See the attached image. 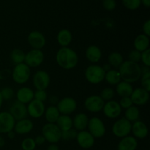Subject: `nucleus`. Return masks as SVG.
Segmentation results:
<instances>
[{
	"label": "nucleus",
	"instance_id": "nucleus-23",
	"mask_svg": "<svg viewBox=\"0 0 150 150\" xmlns=\"http://www.w3.org/2000/svg\"><path fill=\"white\" fill-rule=\"evenodd\" d=\"M138 146V142L133 136H127L122 138L117 146V150H136Z\"/></svg>",
	"mask_w": 150,
	"mask_h": 150
},
{
	"label": "nucleus",
	"instance_id": "nucleus-34",
	"mask_svg": "<svg viewBox=\"0 0 150 150\" xmlns=\"http://www.w3.org/2000/svg\"><path fill=\"white\" fill-rule=\"evenodd\" d=\"M114 95H115V92H114V90L112 88L105 87L101 91L100 97L104 101H110L112 100Z\"/></svg>",
	"mask_w": 150,
	"mask_h": 150
},
{
	"label": "nucleus",
	"instance_id": "nucleus-9",
	"mask_svg": "<svg viewBox=\"0 0 150 150\" xmlns=\"http://www.w3.org/2000/svg\"><path fill=\"white\" fill-rule=\"evenodd\" d=\"M57 107L60 114L69 116L76 110L77 103L74 98L71 97H65L59 100Z\"/></svg>",
	"mask_w": 150,
	"mask_h": 150
},
{
	"label": "nucleus",
	"instance_id": "nucleus-45",
	"mask_svg": "<svg viewBox=\"0 0 150 150\" xmlns=\"http://www.w3.org/2000/svg\"><path fill=\"white\" fill-rule=\"evenodd\" d=\"M142 29H143V32L144 35H146V36L149 37L150 36V20H147L144 23L143 26H142Z\"/></svg>",
	"mask_w": 150,
	"mask_h": 150
},
{
	"label": "nucleus",
	"instance_id": "nucleus-48",
	"mask_svg": "<svg viewBox=\"0 0 150 150\" xmlns=\"http://www.w3.org/2000/svg\"><path fill=\"white\" fill-rule=\"evenodd\" d=\"M141 71H142V74H146V73H150L149 67L144 66L143 67H141Z\"/></svg>",
	"mask_w": 150,
	"mask_h": 150
},
{
	"label": "nucleus",
	"instance_id": "nucleus-29",
	"mask_svg": "<svg viewBox=\"0 0 150 150\" xmlns=\"http://www.w3.org/2000/svg\"><path fill=\"white\" fill-rule=\"evenodd\" d=\"M45 118L48 123H56L59 117L60 116V113L58 108L55 105H50L45 110Z\"/></svg>",
	"mask_w": 150,
	"mask_h": 150
},
{
	"label": "nucleus",
	"instance_id": "nucleus-10",
	"mask_svg": "<svg viewBox=\"0 0 150 150\" xmlns=\"http://www.w3.org/2000/svg\"><path fill=\"white\" fill-rule=\"evenodd\" d=\"M105 101L99 95H91L86 98L84 107L88 111L92 113L100 112L103 108Z\"/></svg>",
	"mask_w": 150,
	"mask_h": 150
},
{
	"label": "nucleus",
	"instance_id": "nucleus-28",
	"mask_svg": "<svg viewBox=\"0 0 150 150\" xmlns=\"http://www.w3.org/2000/svg\"><path fill=\"white\" fill-rule=\"evenodd\" d=\"M56 125L58 126L62 132L66 131L73 128V119L68 115H62L60 114L57 120Z\"/></svg>",
	"mask_w": 150,
	"mask_h": 150
},
{
	"label": "nucleus",
	"instance_id": "nucleus-4",
	"mask_svg": "<svg viewBox=\"0 0 150 150\" xmlns=\"http://www.w3.org/2000/svg\"><path fill=\"white\" fill-rule=\"evenodd\" d=\"M62 131L56 123H47L42 128V136L51 144H57L61 140Z\"/></svg>",
	"mask_w": 150,
	"mask_h": 150
},
{
	"label": "nucleus",
	"instance_id": "nucleus-42",
	"mask_svg": "<svg viewBox=\"0 0 150 150\" xmlns=\"http://www.w3.org/2000/svg\"><path fill=\"white\" fill-rule=\"evenodd\" d=\"M128 60L135 63H139L141 61V52L134 49L129 53Z\"/></svg>",
	"mask_w": 150,
	"mask_h": 150
},
{
	"label": "nucleus",
	"instance_id": "nucleus-12",
	"mask_svg": "<svg viewBox=\"0 0 150 150\" xmlns=\"http://www.w3.org/2000/svg\"><path fill=\"white\" fill-rule=\"evenodd\" d=\"M8 112L11 114L16 121L27 118L28 116L27 106L18 101H15L13 103L9 108Z\"/></svg>",
	"mask_w": 150,
	"mask_h": 150
},
{
	"label": "nucleus",
	"instance_id": "nucleus-24",
	"mask_svg": "<svg viewBox=\"0 0 150 150\" xmlns=\"http://www.w3.org/2000/svg\"><path fill=\"white\" fill-rule=\"evenodd\" d=\"M89 119L84 113H79L74 117L73 120V126L77 131L85 130L87 127Z\"/></svg>",
	"mask_w": 150,
	"mask_h": 150
},
{
	"label": "nucleus",
	"instance_id": "nucleus-31",
	"mask_svg": "<svg viewBox=\"0 0 150 150\" xmlns=\"http://www.w3.org/2000/svg\"><path fill=\"white\" fill-rule=\"evenodd\" d=\"M140 117V111L139 108L136 105H132L130 108H127L125 112V118L131 123L139 120Z\"/></svg>",
	"mask_w": 150,
	"mask_h": 150
},
{
	"label": "nucleus",
	"instance_id": "nucleus-19",
	"mask_svg": "<svg viewBox=\"0 0 150 150\" xmlns=\"http://www.w3.org/2000/svg\"><path fill=\"white\" fill-rule=\"evenodd\" d=\"M33 122L30 120L26 118L18 120V121H16L13 130L17 134L24 135L30 133L33 130Z\"/></svg>",
	"mask_w": 150,
	"mask_h": 150
},
{
	"label": "nucleus",
	"instance_id": "nucleus-56",
	"mask_svg": "<svg viewBox=\"0 0 150 150\" xmlns=\"http://www.w3.org/2000/svg\"><path fill=\"white\" fill-rule=\"evenodd\" d=\"M18 150H22V149H18Z\"/></svg>",
	"mask_w": 150,
	"mask_h": 150
},
{
	"label": "nucleus",
	"instance_id": "nucleus-22",
	"mask_svg": "<svg viewBox=\"0 0 150 150\" xmlns=\"http://www.w3.org/2000/svg\"><path fill=\"white\" fill-rule=\"evenodd\" d=\"M86 58L92 63H98L102 58V51L95 45H89L85 52Z\"/></svg>",
	"mask_w": 150,
	"mask_h": 150
},
{
	"label": "nucleus",
	"instance_id": "nucleus-36",
	"mask_svg": "<svg viewBox=\"0 0 150 150\" xmlns=\"http://www.w3.org/2000/svg\"><path fill=\"white\" fill-rule=\"evenodd\" d=\"M36 146L35 140L32 138H26L21 142L22 150H35Z\"/></svg>",
	"mask_w": 150,
	"mask_h": 150
},
{
	"label": "nucleus",
	"instance_id": "nucleus-51",
	"mask_svg": "<svg viewBox=\"0 0 150 150\" xmlns=\"http://www.w3.org/2000/svg\"><path fill=\"white\" fill-rule=\"evenodd\" d=\"M102 67H103V70L105 72V73H106V72H108V71H109L110 70H111V66L108 63H106V64H104V65Z\"/></svg>",
	"mask_w": 150,
	"mask_h": 150
},
{
	"label": "nucleus",
	"instance_id": "nucleus-39",
	"mask_svg": "<svg viewBox=\"0 0 150 150\" xmlns=\"http://www.w3.org/2000/svg\"><path fill=\"white\" fill-rule=\"evenodd\" d=\"M141 84L142 88L149 92L150 91V73L142 74L141 76Z\"/></svg>",
	"mask_w": 150,
	"mask_h": 150
},
{
	"label": "nucleus",
	"instance_id": "nucleus-15",
	"mask_svg": "<svg viewBox=\"0 0 150 150\" xmlns=\"http://www.w3.org/2000/svg\"><path fill=\"white\" fill-rule=\"evenodd\" d=\"M45 108L44 103L41 102V101L33 99L30 103H28V115H29L34 119H38L42 117L44 115V113H45Z\"/></svg>",
	"mask_w": 150,
	"mask_h": 150
},
{
	"label": "nucleus",
	"instance_id": "nucleus-8",
	"mask_svg": "<svg viewBox=\"0 0 150 150\" xmlns=\"http://www.w3.org/2000/svg\"><path fill=\"white\" fill-rule=\"evenodd\" d=\"M45 59L42 50L32 49L25 55L24 63L29 67H39L42 64Z\"/></svg>",
	"mask_w": 150,
	"mask_h": 150
},
{
	"label": "nucleus",
	"instance_id": "nucleus-54",
	"mask_svg": "<svg viewBox=\"0 0 150 150\" xmlns=\"http://www.w3.org/2000/svg\"><path fill=\"white\" fill-rule=\"evenodd\" d=\"M3 101H4V100H3L2 97H1V92H0V108H1V105H2Z\"/></svg>",
	"mask_w": 150,
	"mask_h": 150
},
{
	"label": "nucleus",
	"instance_id": "nucleus-47",
	"mask_svg": "<svg viewBox=\"0 0 150 150\" xmlns=\"http://www.w3.org/2000/svg\"><path fill=\"white\" fill-rule=\"evenodd\" d=\"M34 140H35V144H36V145H42L45 142V138H44L42 135H40V136H36V138H35Z\"/></svg>",
	"mask_w": 150,
	"mask_h": 150
},
{
	"label": "nucleus",
	"instance_id": "nucleus-27",
	"mask_svg": "<svg viewBox=\"0 0 150 150\" xmlns=\"http://www.w3.org/2000/svg\"><path fill=\"white\" fill-rule=\"evenodd\" d=\"M133 88L131 83L123 81H121L116 87V92H117V95L121 98L130 97L133 92Z\"/></svg>",
	"mask_w": 150,
	"mask_h": 150
},
{
	"label": "nucleus",
	"instance_id": "nucleus-26",
	"mask_svg": "<svg viewBox=\"0 0 150 150\" xmlns=\"http://www.w3.org/2000/svg\"><path fill=\"white\" fill-rule=\"evenodd\" d=\"M57 42L62 47H67L72 42L73 35L67 29H62L58 32L57 36Z\"/></svg>",
	"mask_w": 150,
	"mask_h": 150
},
{
	"label": "nucleus",
	"instance_id": "nucleus-55",
	"mask_svg": "<svg viewBox=\"0 0 150 150\" xmlns=\"http://www.w3.org/2000/svg\"><path fill=\"white\" fill-rule=\"evenodd\" d=\"M35 150H38V149H35Z\"/></svg>",
	"mask_w": 150,
	"mask_h": 150
},
{
	"label": "nucleus",
	"instance_id": "nucleus-11",
	"mask_svg": "<svg viewBox=\"0 0 150 150\" xmlns=\"http://www.w3.org/2000/svg\"><path fill=\"white\" fill-rule=\"evenodd\" d=\"M51 81L50 76L44 70H38L33 76V85L37 90H45Z\"/></svg>",
	"mask_w": 150,
	"mask_h": 150
},
{
	"label": "nucleus",
	"instance_id": "nucleus-53",
	"mask_svg": "<svg viewBox=\"0 0 150 150\" xmlns=\"http://www.w3.org/2000/svg\"><path fill=\"white\" fill-rule=\"evenodd\" d=\"M4 144H5V141H4V138L2 136H0V148L3 147L4 146Z\"/></svg>",
	"mask_w": 150,
	"mask_h": 150
},
{
	"label": "nucleus",
	"instance_id": "nucleus-38",
	"mask_svg": "<svg viewBox=\"0 0 150 150\" xmlns=\"http://www.w3.org/2000/svg\"><path fill=\"white\" fill-rule=\"evenodd\" d=\"M1 95L4 100H10L13 99V97L15 96V92L11 87L10 86H6L3 88L1 91Z\"/></svg>",
	"mask_w": 150,
	"mask_h": 150
},
{
	"label": "nucleus",
	"instance_id": "nucleus-17",
	"mask_svg": "<svg viewBox=\"0 0 150 150\" xmlns=\"http://www.w3.org/2000/svg\"><path fill=\"white\" fill-rule=\"evenodd\" d=\"M104 114L109 119H116L120 116L122 113V108L120 107L118 102L114 100L108 101L104 105L103 108Z\"/></svg>",
	"mask_w": 150,
	"mask_h": 150
},
{
	"label": "nucleus",
	"instance_id": "nucleus-1",
	"mask_svg": "<svg viewBox=\"0 0 150 150\" xmlns=\"http://www.w3.org/2000/svg\"><path fill=\"white\" fill-rule=\"evenodd\" d=\"M56 61L58 65L64 70H70L76 67L79 57L74 50L68 47H61L56 54Z\"/></svg>",
	"mask_w": 150,
	"mask_h": 150
},
{
	"label": "nucleus",
	"instance_id": "nucleus-25",
	"mask_svg": "<svg viewBox=\"0 0 150 150\" xmlns=\"http://www.w3.org/2000/svg\"><path fill=\"white\" fill-rule=\"evenodd\" d=\"M135 49L139 52H143L146 50L149 49V38L144 34L139 35L134 40Z\"/></svg>",
	"mask_w": 150,
	"mask_h": 150
},
{
	"label": "nucleus",
	"instance_id": "nucleus-32",
	"mask_svg": "<svg viewBox=\"0 0 150 150\" xmlns=\"http://www.w3.org/2000/svg\"><path fill=\"white\" fill-rule=\"evenodd\" d=\"M108 64L114 67H118L124 62L123 57L120 53L119 52H112L108 55Z\"/></svg>",
	"mask_w": 150,
	"mask_h": 150
},
{
	"label": "nucleus",
	"instance_id": "nucleus-16",
	"mask_svg": "<svg viewBox=\"0 0 150 150\" xmlns=\"http://www.w3.org/2000/svg\"><path fill=\"white\" fill-rule=\"evenodd\" d=\"M130 98L133 104L136 105H144L149 101V93L143 88H136L133 89Z\"/></svg>",
	"mask_w": 150,
	"mask_h": 150
},
{
	"label": "nucleus",
	"instance_id": "nucleus-41",
	"mask_svg": "<svg viewBox=\"0 0 150 150\" xmlns=\"http://www.w3.org/2000/svg\"><path fill=\"white\" fill-rule=\"evenodd\" d=\"M141 61L144 65L146 67H150V49L146 50L141 53Z\"/></svg>",
	"mask_w": 150,
	"mask_h": 150
},
{
	"label": "nucleus",
	"instance_id": "nucleus-30",
	"mask_svg": "<svg viewBox=\"0 0 150 150\" xmlns=\"http://www.w3.org/2000/svg\"><path fill=\"white\" fill-rule=\"evenodd\" d=\"M104 80L110 85H117L122 81L120 73L117 70H110L105 74Z\"/></svg>",
	"mask_w": 150,
	"mask_h": 150
},
{
	"label": "nucleus",
	"instance_id": "nucleus-46",
	"mask_svg": "<svg viewBox=\"0 0 150 150\" xmlns=\"http://www.w3.org/2000/svg\"><path fill=\"white\" fill-rule=\"evenodd\" d=\"M48 99L50 103L51 104V105H55V106H57V103H58L59 100L58 97L55 96V95H51L49 98H48Z\"/></svg>",
	"mask_w": 150,
	"mask_h": 150
},
{
	"label": "nucleus",
	"instance_id": "nucleus-44",
	"mask_svg": "<svg viewBox=\"0 0 150 150\" xmlns=\"http://www.w3.org/2000/svg\"><path fill=\"white\" fill-rule=\"evenodd\" d=\"M119 104H120V107H121L122 108L127 109V108H130V106L133 105V102H132L130 97H125V98H121Z\"/></svg>",
	"mask_w": 150,
	"mask_h": 150
},
{
	"label": "nucleus",
	"instance_id": "nucleus-3",
	"mask_svg": "<svg viewBox=\"0 0 150 150\" xmlns=\"http://www.w3.org/2000/svg\"><path fill=\"white\" fill-rule=\"evenodd\" d=\"M105 72L102 66L98 64H91L86 67L85 70V78L89 83L92 84H98L103 81Z\"/></svg>",
	"mask_w": 150,
	"mask_h": 150
},
{
	"label": "nucleus",
	"instance_id": "nucleus-18",
	"mask_svg": "<svg viewBox=\"0 0 150 150\" xmlns=\"http://www.w3.org/2000/svg\"><path fill=\"white\" fill-rule=\"evenodd\" d=\"M76 139L78 144L83 149H89L95 144V138L86 130L78 132Z\"/></svg>",
	"mask_w": 150,
	"mask_h": 150
},
{
	"label": "nucleus",
	"instance_id": "nucleus-43",
	"mask_svg": "<svg viewBox=\"0 0 150 150\" xmlns=\"http://www.w3.org/2000/svg\"><path fill=\"white\" fill-rule=\"evenodd\" d=\"M103 7L108 11H112L117 7V1L115 0H103Z\"/></svg>",
	"mask_w": 150,
	"mask_h": 150
},
{
	"label": "nucleus",
	"instance_id": "nucleus-21",
	"mask_svg": "<svg viewBox=\"0 0 150 150\" xmlns=\"http://www.w3.org/2000/svg\"><path fill=\"white\" fill-rule=\"evenodd\" d=\"M17 101L23 104H27L34 99V92L31 88L21 87L16 92Z\"/></svg>",
	"mask_w": 150,
	"mask_h": 150
},
{
	"label": "nucleus",
	"instance_id": "nucleus-13",
	"mask_svg": "<svg viewBox=\"0 0 150 150\" xmlns=\"http://www.w3.org/2000/svg\"><path fill=\"white\" fill-rule=\"evenodd\" d=\"M27 40L32 49L41 50L46 43V40L42 33L39 31H32L29 34Z\"/></svg>",
	"mask_w": 150,
	"mask_h": 150
},
{
	"label": "nucleus",
	"instance_id": "nucleus-7",
	"mask_svg": "<svg viewBox=\"0 0 150 150\" xmlns=\"http://www.w3.org/2000/svg\"><path fill=\"white\" fill-rule=\"evenodd\" d=\"M89 132L95 139L102 138L106 132L105 124L98 117H92L89 120L87 125Z\"/></svg>",
	"mask_w": 150,
	"mask_h": 150
},
{
	"label": "nucleus",
	"instance_id": "nucleus-33",
	"mask_svg": "<svg viewBox=\"0 0 150 150\" xmlns=\"http://www.w3.org/2000/svg\"><path fill=\"white\" fill-rule=\"evenodd\" d=\"M25 55H26V54L21 49L15 48L11 51L10 58H11L12 62L16 65V64L24 63Z\"/></svg>",
	"mask_w": 150,
	"mask_h": 150
},
{
	"label": "nucleus",
	"instance_id": "nucleus-52",
	"mask_svg": "<svg viewBox=\"0 0 150 150\" xmlns=\"http://www.w3.org/2000/svg\"><path fill=\"white\" fill-rule=\"evenodd\" d=\"M141 3L147 8L150 7V0H141Z\"/></svg>",
	"mask_w": 150,
	"mask_h": 150
},
{
	"label": "nucleus",
	"instance_id": "nucleus-2",
	"mask_svg": "<svg viewBox=\"0 0 150 150\" xmlns=\"http://www.w3.org/2000/svg\"><path fill=\"white\" fill-rule=\"evenodd\" d=\"M121 79L127 83H135L140 79L142 76L141 66L139 63H135L129 60L124 61L119 67Z\"/></svg>",
	"mask_w": 150,
	"mask_h": 150
},
{
	"label": "nucleus",
	"instance_id": "nucleus-6",
	"mask_svg": "<svg viewBox=\"0 0 150 150\" xmlns=\"http://www.w3.org/2000/svg\"><path fill=\"white\" fill-rule=\"evenodd\" d=\"M132 123L125 117L120 118L114 123L112 126V133L118 138H124L129 136L131 133Z\"/></svg>",
	"mask_w": 150,
	"mask_h": 150
},
{
	"label": "nucleus",
	"instance_id": "nucleus-14",
	"mask_svg": "<svg viewBox=\"0 0 150 150\" xmlns=\"http://www.w3.org/2000/svg\"><path fill=\"white\" fill-rule=\"evenodd\" d=\"M16 120L7 111L0 112V133H7L13 130Z\"/></svg>",
	"mask_w": 150,
	"mask_h": 150
},
{
	"label": "nucleus",
	"instance_id": "nucleus-35",
	"mask_svg": "<svg viewBox=\"0 0 150 150\" xmlns=\"http://www.w3.org/2000/svg\"><path fill=\"white\" fill-rule=\"evenodd\" d=\"M122 4L125 8L130 10H136L140 7L141 0H122Z\"/></svg>",
	"mask_w": 150,
	"mask_h": 150
},
{
	"label": "nucleus",
	"instance_id": "nucleus-50",
	"mask_svg": "<svg viewBox=\"0 0 150 150\" xmlns=\"http://www.w3.org/2000/svg\"><path fill=\"white\" fill-rule=\"evenodd\" d=\"M7 137H8L9 139H13L15 137H16V133H15L14 130H11V131L8 132V133H7Z\"/></svg>",
	"mask_w": 150,
	"mask_h": 150
},
{
	"label": "nucleus",
	"instance_id": "nucleus-37",
	"mask_svg": "<svg viewBox=\"0 0 150 150\" xmlns=\"http://www.w3.org/2000/svg\"><path fill=\"white\" fill-rule=\"evenodd\" d=\"M77 130H75V129L71 128L68 130H66V131L62 132L61 135V139L64 141H70L75 139L77 136Z\"/></svg>",
	"mask_w": 150,
	"mask_h": 150
},
{
	"label": "nucleus",
	"instance_id": "nucleus-20",
	"mask_svg": "<svg viewBox=\"0 0 150 150\" xmlns=\"http://www.w3.org/2000/svg\"><path fill=\"white\" fill-rule=\"evenodd\" d=\"M131 132L133 133V136L137 139H144L148 136L149 133V130L144 122L140 120L134 122L132 123V128Z\"/></svg>",
	"mask_w": 150,
	"mask_h": 150
},
{
	"label": "nucleus",
	"instance_id": "nucleus-5",
	"mask_svg": "<svg viewBox=\"0 0 150 150\" xmlns=\"http://www.w3.org/2000/svg\"><path fill=\"white\" fill-rule=\"evenodd\" d=\"M31 76L30 67L25 63L16 64L13 70L12 78L18 84H23L29 81Z\"/></svg>",
	"mask_w": 150,
	"mask_h": 150
},
{
	"label": "nucleus",
	"instance_id": "nucleus-49",
	"mask_svg": "<svg viewBox=\"0 0 150 150\" xmlns=\"http://www.w3.org/2000/svg\"><path fill=\"white\" fill-rule=\"evenodd\" d=\"M46 150H59V149L56 144H51V145L48 146Z\"/></svg>",
	"mask_w": 150,
	"mask_h": 150
},
{
	"label": "nucleus",
	"instance_id": "nucleus-40",
	"mask_svg": "<svg viewBox=\"0 0 150 150\" xmlns=\"http://www.w3.org/2000/svg\"><path fill=\"white\" fill-rule=\"evenodd\" d=\"M34 99L44 103L48 99V95L45 90H37L34 92Z\"/></svg>",
	"mask_w": 150,
	"mask_h": 150
}]
</instances>
